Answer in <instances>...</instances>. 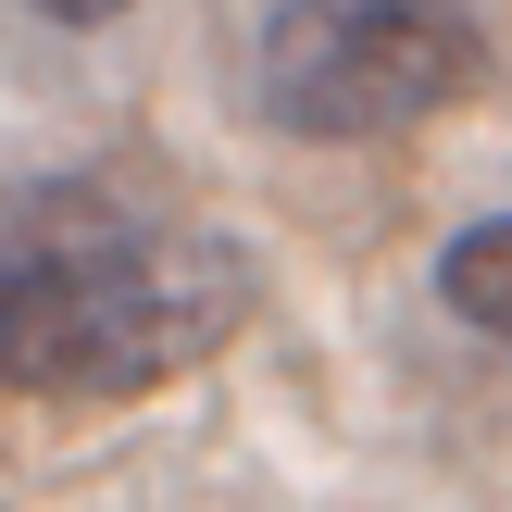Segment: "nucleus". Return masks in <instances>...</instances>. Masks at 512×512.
<instances>
[{
	"mask_svg": "<svg viewBox=\"0 0 512 512\" xmlns=\"http://www.w3.org/2000/svg\"><path fill=\"white\" fill-rule=\"evenodd\" d=\"M250 313V263L213 225L113 188H38L0 213V388L13 400H138L213 363Z\"/></svg>",
	"mask_w": 512,
	"mask_h": 512,
	"instance_id": "f257e3e1",
	"label": "nucleus"
},
{
	"mask_svg": "<svg viewBox=\"0 0 512 512\" xmlns=\"http://www.w3.org/2000/svg\"><path fill=\"white\" fill-rule=\"evenodd\" d=\"M488 50H475L463 0H263L250 25V100L288 138H400V125L475 100Z\"/></svg>",
	"mask_w": 512,
	"mask_h": 512,
	"instance_id": "f03ea898",
	"label": "nucleus"
},
{
	"mask_svg": "<svg viewBox=\"0 0 512 512\" xmlns=\"http://www.w3.org/2000/svg\"><path fill=\"white\" fill-rule=\"evenodd\" d=\"M438 300L475 325V338H512V213H475L463 238L438 250Z\"/></svg>",
	"mask_w": 512,
	"mask_h": 512,
	"instance_id": "7ed1b4c3",
	"label": "nucleus"
},
{
	"mask_svg": "<svg viewBox=\"0 0 512 512\" xmlns=\"http://www.w3.org/2000/svg\"><path fill=\"white\" fill-rule=\"evenodd\" d=\"M38 13H50V25H113L125 0H38Z\"/></svg>",
	"mask_w": 512,
	"mask_h": 512,
	"instance_id": "20e7f679",
	"label": "nucleus"
}]
</instances>
